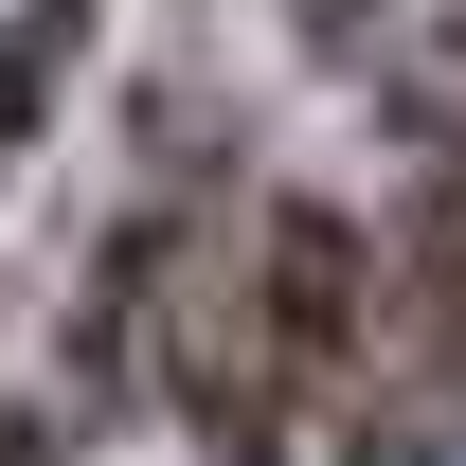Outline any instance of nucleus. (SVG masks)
I'll return each mask as SVG.
<instances>
[{
    "label": "nucleus",
    "mask_w": 466,
    "mask_h": 466,
    "mask_svg": "<svg viewBox=\"0 0 466 466\" xmlns=\"http://www.w3.org/2000/svg\"><path fill=\"white\" fill-rule=\"evenodd\" d=\"M72 72H90V0H18L0 18V162L72 108Z\"/></svg>",
    "instance_id": "obj_1"
},
{
    "label": "nucleus",
    "mask_w": 466,
    "mask_h": 466,
    "mask_svg": "<svg viewBox=\"0 0 466 466\" xmlns=\"http://www.w3.org/2000/svg\"><path fill=\"white\" fill-rule=\"evenodd\" d=\"M305 36H323V55H359V36H377V0H288Z\"/></svg>",
    "instance_id": "obj_2"
}]
</instances>
